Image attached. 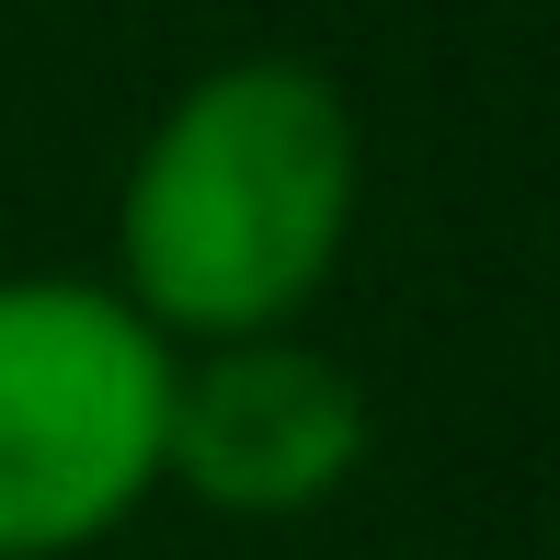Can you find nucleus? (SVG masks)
<instances>
[{"label":"nucleus","mask_w":560,"mask_h":560,"mask_svg":"<svg viewBox=\"0 0 560 560\" xmlns=\"http://www.w3.org/2000/svg\"><path fill=\"white\" fill-rule=\"evenodd\" d=\"M366 195L354 104L310 58H218L138 138L104 287L172 354L287 332L332 287Z\"/></svg>","instance_id":"1"},{"label":"nucleus","mask_w":560,"mask_h":560,"mask_svg":"<svg viewBox=\"0 0 560 560\" xmlns=\"http://www.w3.org/2000/svg\"><path fill=\"white\" fill-rule=\"evenodd\" d=\"M172 366L104 275H0V560H81L161 492Z\"/></svg>","instance_id":"2"},{"label":"nucleus","mask_w":560,"mask_h":560,"mask_svg":"<svg viewBox=\"0 0 560 560\" xmlns=\"http://www.w3.org/2000/svg\"><path fill=\"white\" fill-rule=\"evenodd\" d=\"M366 446H377V412L343 354L298 332H252V343H207L172 366L161 492L241 515V526H287V515H320L366 469Z\"/></svg>","instance_id":"3"}]
</instances>
